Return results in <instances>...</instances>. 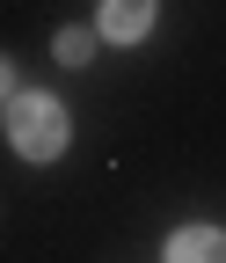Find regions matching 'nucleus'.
I'll return each mask as SVG.
<instances>
[{"instance_id": "obj_2", "label": "nucleus", "mask_w": 226, "mask_h": 263, "mask_svg": "<svg viewBox=\"0 0 226 263\" xmlns=\"http://www.w3.org/2000/svg\"><path fill=\"white\" fill-rule=\"evenodd\" d=\"M153 29V0H102V37L110 44H139Z\"/></svg>"}, {"instance_id": "obj_4", "label": "nucleus", "mask_w": 226, "mask_h": 263, "mask_svg": "<svg viewBox=\"0 0 226 263\" xmlns=\"http://www.w3.org/2000/svg\"><path fill=\"white\" fill-rule=\"evenodd\" d=\"M58 59H66V66H88L95 59V29H58V44H51Z\"/></svg>"}, {"instance_id": "obj_1", "label": "nucleus", "mask_w": 226, "mask_h": 263, "mask_svg": "<svg viewBox=\"0 0 226 263\" xmlns=\"http://www.w3.org/2000/svg\"><path fill=\"white\" fill-rule=\"evenodd\" d=\"M8 139H15L22 161H58L73 132H66V110H58L51 95H15L8 103Z\"/></svg>"}, {"instance_id": "obj_3", "label": "nucleus", "mask_w": 226, "mask_h": 263, "mask_svg": "<svg viewBox=\"0 0 226 263\" xmlns=\"http://www.w3.org/2000/svg\"><path fill=\"white\" fill-rule=\"evenodd\" d=\"M168 263H226V234L219 227H182L168 241Z\"/></svg>"}]
</instances>
